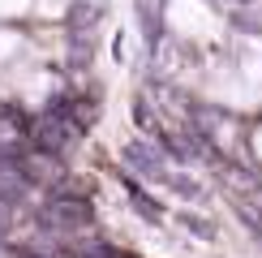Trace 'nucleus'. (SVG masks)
Returning a JSON list of instances; mask_svg holds the SVG:
<instances>
[{
	"mask_svg": "<svg viewBox=\"0 0 262 258\" xmlns=\"http://www.w3.org/2000/svg\"><path fill=\"white\" fill-rule=\"evenodd\" d=\"M121 155H125V164L134 172H142L146 181H168V159H163L159 142H129Z\"/></svg>",
	"mask_w": 262,
	"mask_h": 258,
	"instance_id": "5",
	"label": "nucleus"
},
{
	"mask_svg": "<svg viewBox=\"0 0 262 258\" xmlns=\"http://www.w3.org/2000/svg\"><path fill=\"white\" fill-rule=\"evenodd\" d=\"M181 224H189L198 236H211V224H202V220H193V215H181Z\"/></svg>",
	"mask_w": 262,
	"mask_h": 258,
	"instance_id": "10",
	"label": "nucleus"
},
{
	"mask_svg": "<svg viewBox=\"0 0 262 258\" xmlns=\"http://www.w3.org/2000/svg\"><path fill=\"white\" fill-rule=\"evenodd\" d=\"M9 258H48V254H35V250H17V254H9Z\"/></svg>",
	"mask_w": 262,
	"mask_h": 258,
	"instance_id": "11",
	"label": "nucleus"
},
{
	"mask_svg": "<svg viewBox=\"0 0 262 258\" xmlns=\"http://www.w3.org/2000/svg\"><path fill=\"white\" fill-rule=\"evenodd\" d=\"M134 121H138L142 129H146V134H155V138L163 134V129H159V121H155V112H150V103H146V99H138V103H134Z\"/></svg>",
	"mask_w": 262,
	"mask_h": 258,
	"instance_id": "9",
	"label": "nucleus"
},
{
	"mask_svg": "<svg viewBox=\"0 0 262 258\" xmlns=\"http://www.w3.org/2000/svg\"><path fill=\"white\" fill-rule=\"evenodd\" d=\"M26 146H30V121L17 107H5L0 112V159H21Z\"/></svg>",
	"mask_w": 262,
	"mask_h": 258,
	"instance_id": "3",
	"label": "nucleus"
},
{
	"mask_svg": "<svg viewBox=\"0 0 262 258\" xmlns=\"http://www.w3.org/2000/svg\"><path fill=\"white\" fill-rule=\"evenodd\" d=\"M82 134H86V129L73 121V112H69L64 99H56L52 107H43L35 121H30V146L48 150V155H64L73 142H82Z\"/></svg>",
	"mask_w": 262,
	"mask_h": 258,
	"instance_id": "1",
	"label": "nucleus"
},
{
	"mask_svg": "<svg viewBox=\"0 0 262 258\" xmlns=\"http://www.w3.org/2000/svg\"><path fill=\"white\" fill-rule=\"evenodd\" d=\"M103 17V5L99 0H73L69 5V35H86V30H95V22Z\"/></svg>",
	"mask_w": 262,
	"mask_h": 258,
	"instance_id": "6",
	"label": "nucleus"
},
{
	"mask_svg": "<svg viewBox=\"0 0 262 258\" xmlns=\"http://www.w3.org/2000/svg\"><path fill=\"white\" fill-rule=\"evenodd\" d=\"M21 172H26L30 185L39 181V185H48V189H60V181L69 177L64 164H60V155H48V150H35V146L21 155Z\"/></svg>",
	"mask_w": 262,
	"mask_h": 258,
	"instance_id": "4",
	"label": "nucleus"
},
{
	"mask_svg": "<svg viewBox=\"0 0 262 258\" xmlns=\"http://www.w3.org/2000/svg\"><path fill=\"white\" fill-rule=\"evenodd\" d=\"M121 181H125V189H129V198H134V211H138V215H146L150 224H159V220H163V211H159V202L150 198V193H142V185H138L134 177H121Z\"/></svg>",
	"mask_w": 262,
	"mask_h": 258,
	"instance_id": "7",
	"label": "nucleus"
},
{
	"mask_svg": "<svg viewBox=\"0 0 262 258\" xmlns=\"http://www.w3.org/2000/svg\"><path fill=\"white\" fill-rule=\"evenodd\" d=\"M159 13H163V0H138V17H146L150 39H159Z\"/></svg>",
	"mask_w": 262,
	"mask_h": 258,
	"instance_id": "8",
	"label": "nucleus"
},
{
	"mask_svg": "<svg viewBox=\"0 0 262 258\" xmlns=\"http://www.w3.org/2000/svg\"><path fill=\"white\" fill-rule=\"evenodd\" d=\"M220 5H236V9L245 5V9H249V5H258V0H220Z\"/></svg>",
	"mask_w": 262,
	"mask_h": 258,
	"instance_id": "12",
	"label": "nucleus"
},
{
	"mask_svg": "<svg viewBox=\"0 0 262 258\" xmlns=\"http://www.w3.org/2000/svg\"><path fill=\"white\" fill-rule=\"evenodd\" d=\"M39 228L43 232H56V236H69V232H82L95 224V207L91 198H73V193H52L48 202L39 207Z\"/></svg>",
	"mask_w": 262,
	"mask_h": 258,
	"instance_id": "2",
	"label": "nucleus"
}]
</instances>
